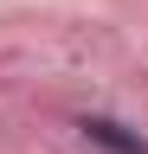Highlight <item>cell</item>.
Instances as JSON below:
<instances>
[{
	"label": "cell",
	"instance_id": "1",
	"mask_svg": "<svg viewBox=\"0 0 148 154\" xmlns=\"http://www.w3.org/2000/svg\"><path fill=\"white\" fill-rule=\"evenodd\" d=\"M84 141H97L103 154H148V141H142V135H129L122 122H109V116H84Z\"/></svg>",
	"mask_w": 148,
	"mask_h": 154
}]
</instances>
